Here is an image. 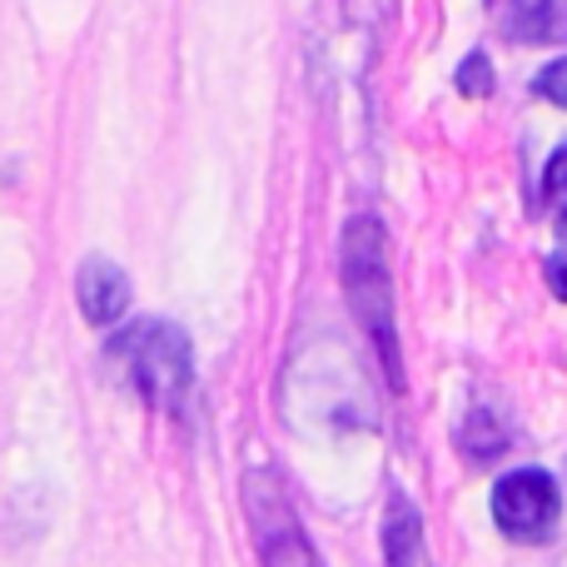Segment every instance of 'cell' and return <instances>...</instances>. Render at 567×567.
<instances>
[{"label":"cell","instance_id":"1","mask_svg":"<svg viewBox=\"0 0 567 567\" xmlns=\"http://www.w3.org/2000/svg\"><path fill=\"white\" fill-rule=\"evenodd\" d=\"M343 289L353 299L363 333L379 343L389 383L403 389V359H399V329H393V284H389V259H383V229L379 219L353 215L343 229Z\"/></svg>","mask_w":567,"mask_h":567},{"label":"cell","instance_id":"2","mask_svg":"<svg viewBox=\"0 0 567 567\" xmlns=\"http://www.w3.org/2000/svg\"><path fill=\"white\" fill-rule=\"evenodd\" d=\"M120 363H125L130 383L140 389V399L150 409L179 413L189 399V383H195V359H189V339L175 329V323H135L130 333H120L110 343Z\"/></svg>","mask_w":567,"mask_h":567},{"label":"cell","instance_id":"3","mask_svg":"<svg viewBox=\"0 0 567 567\" xmlns=\"http://www.w3.org/2000/svg\"><path fill=\"white\" fill-rule=\"evenodd\" d=\"M558 518H563V488L553 473L518 468L508 478H498V488H493V523L503 528V538L548 543Z\"/></svg>","mask_w":567,"mask_h":567},{"label":"cell","instance_id":"4","mask_svg":"<svg viewBox=\"0 0 567 567\" xmlns=\"http://www.w3.org/2000/svg\"><path fill=\"white\" fill-rule=\"evenodd\" d=\"M249 513H255L265 567H323L319 553L303 538L299 518L284 508V498L279 493H265V478H249Z\"/></svg>","mask_w":567,"mask_h":567},{"label":"cell","instance_id":"5","mask_svg":"<svg viewBox=\"0 0 567 567\" xmlns=\"http://www.w3.org/2000/svg\"><path fill=\"white\" fill-rule=\"evenodd\" d=\"M75 293H80V313H85L95 329L115 323L120 313L130 309V279H125V269L110 265V259H100V255L80 265Z\"/></svg>","mask_w":567,"mask_h":567},{"label":"cell","instance_id":"6","mask_svg":"<svg viewBox=\"0 0 567 567\" xmlns=\"http://www.w3.org/2000/svg\"><path fill=\"white\" fill-rule=\"evenodd\" d=\"M383 558L389 567H433L429 543H423V518L419 508H409L403 493H393L389 518H383Z\"/></svg>","mask_w":567,"mask_h":567},{"label":"cell","instance_id":"7","mask_svg":"<svg viewBox=\"0 0 567 567\" xmlns=\"http://www.w3.org/2000/svg\"><path fill=\"white\" fill-rule=\"evenodd\" d=\"M543 199H548L558 215H567V145L553 150L548 169H543Z\"/></svg>","mask_w":567,"mask_h":567},{"label":"cell","instance_id":"8","mask_svg":"<svg viewBox=\"0 0 567 567\" xmlns=\"http://www.w3.org/2000/svg\"><path fill=\"white\" fill-rule=\"evenodd\" d=\"M458 90L468 100H478V95H488L493 90V70H488V55H478V50H473L468 60H463V70H458Z\"/></svg>","mask_w":567,"mask_h":567},{"label":"cell","instance_id":"9","mask_svg":"<svg viewBox=\"0 0 567 567\" xmlns=\"http://www.w3.org/2000/svg\"><path fill=\"white\" fill-rule=\"evenodd\" d=\"M533 90H538L543 100H553V105H563V110H567V55H563V60H553L548 70H538Z\"/></svg>","mask_w":567,"mask_h":567},{"label":"cell","instance_id":"10","mask_svg":"<svg viewBox=\"0 0 567 567\" xmlns=\"http://www.w3.org/2000/svg\"><path fill=\"white\" fill-rule=\"evenodd\" d=\"M548 284L558 299H567V219L558 229V249H553V259H548Z\"/></svg>","mask_w":567,"mask_h":567}]
</instances>
